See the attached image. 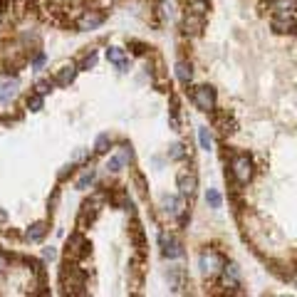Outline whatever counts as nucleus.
I'll return each instance as SVG.
<instances>
[{"instance_id": "obj_30", "label": "nucleus", "mask_w": 297, "mask_h": 297, "mask_svg": "<svg viewBox=\"0 0 297 297\" xmlns=\"http://www.w3.org/2000/svg\"><path fill=\"white\" fill-rule=\"evenodd\" d=\"M42 64H45V52H37L35 59H32V69H40Z\"/></svg>"}, {"instance_id": "obj_31", "label": "nucleus", "mask_w": 297, "mask_h": 297, "mask_svg": "<svg viewBox=\"0 0 297 297\" xmlns=\"http://www.w3.org/2000/svg\"><path fill=\"white\" fill-rule=\"evenodd\" d=\"M57 258V250L55 248H45L42 250V260H55Z\"/></svg>"}, {"instance_id": "obj_3", "label": "nucleus", "mask_w": 297, "mask_h": 297, "mask_svg": "<svg viewBox=\"0 0 297 297\" xmlns=\"http://www.w3.org/2000/svg\"><path fill=\"white\" fill-rule=\"evenodd\" d=\"M193 104L198 112H213L215 109V89L208 87V85H201V87L193 89Z\"/></svg>"}, {"instance_id": "obj_20", "label": "nucleus", "mask_w": 297, "mask_h": 297, "mask_svg": "<svg viewBox=\"0 0 297 297\" xmlns=\"http://www.w3.org/2000/svg\"><path fill=\"white\" fill-rule=\"evenodd\" d=\"M112 148V136L109 134H99L94 141V154H107Z\"/></svg>"}, {"instance_id": "obj_7", "label": "nucleus", "mask_w": 297, "mask_h": 297, "mask_svg": "<svg viewBox=\"0 0 297 297\" xmlns=\"http://www.w3.org/2000/svg\"><path fill=\"white\" fill-rule=\"evenodd\" d=\"M176 186H178V191H181V196H191L196 191V186H198V178H196L193 171H178Z\"/></svg>"}, {"instance_id": "obj_15", "label": "nucleus", "mask_w": 297, "mask_h": 297, "mask_svg": "<svg viewBox=\"0 0 297 297\" xmlns=\"http://www.w3.org/2000/svg\"><path fill=\"white\" fill-rule=\"evenodd\" d=\"M77 72H80V67H77V64H64L57 75H55V82H57L59 87H67V85L77 77Z\"/></svg>"}, {"instance_id": "obj_1", "label": "nucleus", "mask_w": 297, "mask_h": 297, "mask_svg": "<svg viewBox=\"0 0 297 297\" xmlns=\"http://www.w3.org/2000/svg\"><path fill=\"white\" fill-rule=\"evenodd\" d=\"M231 174H233V178H236L240 186H248L253 181V174H255L253 159L248 154H236L233 161H231Z\"/></svg>"}, {"instance_id": "obj_13", "label": "nucleus", "mask_w": 297, "mask_h": 297, "mask_svg": "<svg viewBox=\"0 0 297 297\" xmlns=\"http://www.w3.org/2000/svg\"><path fill=\"white\" fill-rule=\"evenodd\" d=\"M67 253H75L80 258L89 253V245H87V240L82 238V233H72L69 236V240H67Z\"/></svg>"}, {"instance_id": "obj_6", "label": "nucleus", "mask_w": 297, "mask_h": 297, "mask_svg": "<svg viewBox=\"0 0 297 297\" xmlns=\"http://www.w3.org/2000/svg\"><path fill=\"white\" fill-rule=\"evenodd\" d=\"M102 23H104V15H102V13H97V10H85V13L80 15V20H77V30H82V32L97 30Z\"/></svg>"}, {"instance_id": "obj_34", "label": "nucleus", "mask_w": 297, "mask_h": 297, "mask_svg": "<svg viewBox=\"0 0 297 297\" xmlns=\"http://www.w3.org/2000/svg\"><path fill=\"white\" fill-rule=\"evenodd\" d=\"M72 169H75V166H72V164H69V166H64V169H62V171H59V181H62V178L67 176V174H72Z\"/></svg>"}, {"instance_id": "obj_25", "label": "nucleus", "mask_w": 297, "mask_h": 297, "mask_svg": "<svg viewBox=\"0 0 297 297\" xmlns=\"http://www.w3.org/2000/svg\"><path fill=\"white\" fill-rule=\"evenodd\" d=\"M198 141H201V148H203V151H210L213 139H210V131H208V129H198Z\"/></svg>"}, {"instance_id": "obj_32", "label": "nucleus", "mask_w": 297, "mask_h": 297, "mask_svg": "<svg viewBox=\"0 0 297 297\" xmlns=\"http://www.w3.org/2000/svg\"><path fill=\"white\" fill-rule=\"evenodd\" d=\"M131 47H134L136 55H144V52H146V45H141V42H131Z\"/></svg>"}, {"instance_id": "obj_35", "label": "nucleus", "mask_w": 297, "mask_h": 297, "mask_svg": "<svg viewBox=\"0 0 297 297\" xmlns=\"http://www.w3.org/2000/svg\"><path fill=\"white\" fill-rule=\"evenodd\" d=\"M5 223H8V210L0 208V226H5Z\"/></svg>"}, {"instance_id": "obj_17", "label": "nucleus", "mask_w": 297, "mask_h": 297, "mask_svg": "<svg viewBox=\"0 0 297 297\" xmlns=\"http://www.w3.org/2000/svg\"><path fill=\"white\" fill-rule=\"evenodd\" d=\"M176 77L181 85H191V80H193V67H191V62H186V59H178L176 62Z\"/></svg>"}, {"instance_id": "obj_9", "label": "nucleus", "mask_w": 297, "mask_h": 297, "mask_svg": "<svg viewBox=\"0 0 297 297\" xmlns=\"http://www.w3.org/2000/svg\"><path fill=\"white\" fill-rule=\"evenodd\" d=\"M272 30L275 32H297V20L292 13H280L272 18Z\"/></svg>"}, {"instance_id": "obj_16", "label": "nucleus", "mask_w": 297, "mask_h": 297, "mask_svg": "<svg viewBox=\"0 0 297 297\" xmlns=\"http://www.w3.org/2000/svg\"><path fill=\"white\" fill-rule=\"evenodd\" d=\"M47 231H50L47 223H45V220H37V223H32L28 231H25V238H28L30 243H40L42 238L47 236Z\"/></svg>"}, {"instance_id": "obj_8", "label": "nucleus", "mask_w": 297, "mask_h": 297, "mask_svg": "<svg viewBox=\"0 0 297 297\" xmlns=\"http://www.w3.org/2000/svg\"><path fill=\"white\" fill-rule=\"evenodd\" d=\"M161 208H164L166 215L181 218V220H183V210H186V206H183V201H181L178 196H164V198H161Z\"/></svg>"}, {"instance_id": "obj_29", "label": "nucleus", "mask_w": 297, "mask_h": 297, "mask_svg": "<svg viewBox=\"0 0 297 297\" xmlns=\"http://www.w3.org/2000/svg\"><path fill=\"white\" fill-rule=\"evenodd\" d=\"M183 154H186V151H183V146H181V144H174V146H171V151H169V159H183Z\"/></svg>"}, {"instance_id": "obj_24", "label": "nucleus", "mask_w": 297, "mask_h": 297, "mask_svg": "<svg viewBox=\"0 0 297 297\" xmlns=\"http://www.w3.org/2000/svg\"><path fill=\"white\" fill-rule=\"evenodd\" d=\"M28 109L30 112H40V109H42V94H37V92L30 94L28 97Z\"/></svg>"}, {"instance_id": "obj_28", "label": "nucleus", "mask_w": 297, "mask_h": 297, "mask_svg": "<svg viewBox=\"0 0 297 297\" xmlns=\"http://www.w3.org/2000/svg\"><path fill=\"white\" fill-rule=\"evenodd\" d=\"M94 64H97V55L92 52V55H87V57L82 59V62L77 64V67H80V69H89V67H94Z\"/></svg>"}, {"instance_id": "obj_19", "label": "nucleus", "mask_w": 297, "mask_h": 297, "mask_svg": "<svg viewBox=\"0 0 297 297\" xmlns=\"http://www.w3.org/2000/svg\"><path fill=\"white\" fill-rule=\"evenodd\" d=\"M186 10L188 13H196V15H206L210 10V3L208 0H186Z\"/></svg>"}, {"instance_id": "obj_2", "label": "nucleus", "mask_w": 297, "mask_h": 297, "mask_svg": "<svg viewBox=\"0 0 297 297\" xmlns=\"http://www.w3.org/2000/svg\"><path fill=\"white\" fill-rule=\"evenodd\" d=\"M223 265H226L223 255H220L218 250H213V248H206V250H203V253L198 255V267H201V272H203L206 277L220 275Z\"/></svg>"}, {"instance_id": "obj_27", "label": "nucleus", "mask_w": 297, "mask_h": 297, "mask_svg": "<svg viewBox=\"0 0 297 297\" xmlns=\"http://www.w3.org/2000/svg\"><path fill=\"white\" fill-rule=\"evenodd\" d=\"M218 124H220V134H223V136H228V134L236 131V129H233V121H228V119H220Z\"/></svg>"}, {"instance_id": "obj_10", "label": "nucleus", "mask_w": 297, "mask_h": 297, "mask_svg": "<svg viewBox=\"0 0 297 297\" xmlns=\"http://www.w3.org/2000/svg\"><path fill=\"white\" fill-rule=\"evenodd\" d=\"M166 280H169V287L178 292L181 287H186V282H188V272L183 270V267H169L166 270Z\"/></svg>"}, {"instance_id": "obj_21", "label": "nucleus", "mask_w": 297, "mask_h": 297, "mask_svg": "<svg viewBox=\"0 0 297 297\" xmlns=\"http://www.w3.org/2000/svg\"><path fill=\"white\" fill-rule=\"evenodd\" d=\"M94 176H97V171H94V169H85V174H82V176H80V181H77V188H80V191H85L87 186H92V183H94Z\"/></svg>"}, {"instance_id": "obj_18", "label": "nucleus", "mask_w": 297, "mask_h": 297, "mask_svg": "<svg viewBox=\"0 0 297 297\" xmlns=\"http://www.w3.org/2000/svg\"><path fill=\"white\" fill-rule=\"evenodd\" d=\"M267 5H270V10L275 15H280V13H295L297 10V0H267Z\"/></svg>"}, {"instance_id": "obj_4", "label": "nucleus", "mask_w": 297, "mask_h": 297, "mask_svg": "<svg viewBox=\"0 0 297 297\" xmlns=\"http://www.w3.org/2000/svg\"><path fill=\"white\" fill-rule=\"evenodd\" d=\"M159 245H161V255L166 260H176V258L183 255V243L174 233H161L159 236Z\"/></svg>"}, {"instance_id": "obj_33", "label": "nucleus", "mask_w": 297, "mask_h": 297, "mask_svg": "<svg viewBox=\"0 0 297 297\" xmlns=\"http://www.w3.org/2000/svg\"><path fill=\"white\" fill-rule=\"evenodd\" d=\"M8 267H10V260H8L5 255H0V272H3V270H8Z\"/></svg>"}, {"instance_id": "obj_11", "label": "nucleus", "mask_w": 297, "mask_h": 297, "mask_svg": "<svg viewBox=\"0 0 297 297\" xmlns=\"http://www.w3.org/2000/svg\"><path fill=\"white\" fill-rule=\"evenodd\" d=\"M107 59L117 67L119 72H129V69H131V62H129L126 52H124L121 47H109V50H107Z\"/></svg>"}, {"instance_id": "obj_5", "label": "nucleus", "mask_w": 297, "mask_h": 297, "mask_svg": "<svg viewBox=\"0 0 297 297\" xmlns=\"http://www.w3.org/2000/svg\"><path fill=\"white\" fill-rule=\"evenodd\" d=\"M240 280H243L240 267H238L236 263H226L223 270H220V282H223V287H226V290H236V287H240Z\"/></svg>"}, {"instance_id": "obj_26", "label": "nucleus", "mask_w": 297, "mask_h": 297, "mask_svg": "<svg viewBox=\"0 0 297 297\" xmlns=\"http://www.w3.org/2000/svg\"><path fill=\"white\" fill-rule=\"evenodd\" d=\"M50 89H52V82H50V80H37V82H35V92L42 94V97H45Z\"/></svg>"}, {"instance_id": "obj_14", "label": "nucleus", "mask_w": 297, "mask_h": 297, "mask_svg": "<svg viewBox=\"0 0 297 297\" xmlns=\"http://www.w3.org/2000/svg\"><path fill=\"white\" fill-rule=\"evenodd\" d=\"M18 94V80H3L0 82V104L13 102Z\"/></svg>"}, {"instance_id": "obj_23", "label": "nucleus", "mask_w": 297, "mask_h": 297, "mask_svg": "<svg viewBox=\"0 0 297 297\" xmlns=\"http://www.w3.org/2000/svg\"><path fill=\"white\" fill-rule=\"evenodd\" d=\"M124 166H126V164H124V159H121L119 154H117V156H112V159L107 161V169H109L112 174H119V171H121Z\"/></svg>"}, {"instance_id": "obj_22", "label": "nucleus", "mask_w": 297, "mask_h": 297, "mask_svg": "<svg viewBox=\"0 0 297 297\" xmlns=\"http://www.w3.org/2000/svg\"><path fill=\"white\" fill-rule=\"evenodd\" d=\"M206 203L210 208H220L223 206V196L215 191V188H208V193H206Z\"/></svg>"}, {"instance_id": "obj_12", "label": "nucleus", "mask_w": 297, "mask_h": 297, "mask_svg": "<svg viewBox=\"0 0 297 297\" xmlns=\"http://www.w3.org/2000/svg\"><path fill=\"white\" fill-rule=\"evenodd\" d=\"M203 23H206V15H196V13H188L183 15V30L191 32V35H201L203 32Z\"/></svg>"}]
</instances>
